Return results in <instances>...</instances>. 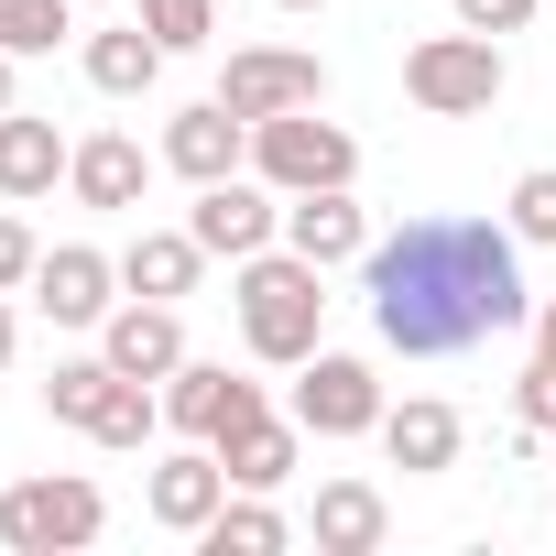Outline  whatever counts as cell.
<instances>
[{
	"mask_svg": "<svg viewBox=\"0 0 556 556\" xmlns=\"http://www.w3.org/2000/svg\"><path fill=\"white\" fill-rule=\"evenodd\" d=\"M285 251H306L317 273L328 262H361L371 251V218L350 207V186H306V197H285Z\"/></svg>",
	"mask_w": 556,
	"mask_h": 556,
	"instance_id": "4fadbf2b",
	"label": "cell"
},
{
	"mask_svg": "<svg viewBox=\"0 0 556 556\" xmlns=\"http://www.w3.org/2000/svg\"><path fill=\"white\" fill-rule=\"evenodd\" d=\"M285 12H317V0H285Z\"/></svg>",
	"mask_w": 556,
	"mask_h": 556,
	"instance_id": "836d02e7",
	"label": "cell"
},
{
	"mask_svg": "<svg viewBox=\"0 0 556 556\" xmlns=\"http://www.w3.org/2000/svg\"><path fill=\"white\" fill-rule=\"evenodd\" d=\"M110 285H121V262L88 251V240H66V251L34 262V306H45L55 328H99V317H110Z\"/></svg>",
	"mask_w": 556,
	"mask_h": 556,
	"instance_id": "7c38bea8",
	"label": "cell"
},
{
	"mask_svg": "<svg viewBox=\"0 0 556 556\" xmlns=\"http://www.w3.org/2000/svg\"><path fill=\"white\" fill-rule=\"evenodd\" d=\"M251 164L273 197H306V186H350L361 175V142L317 110H285V121H251Z\"/></svg>",
	"mask_w": 556,
	"mask_h": 556,
	"instance_id": "5b68a950",
	"label": "cell"
},
{
	"mask_svg": "<svg viewBox=\"0 0 556 556\" xmlns=\"http://www.w3.org/2000/svg\"><path fill=\"white\" fill-rule=\"evenodd\" d=\"M404 99L426 110V121H480L491 99H502V45L491 34H426L415 55H404Z\"/></svg>",
	"mask_w": 556,
	"mask_h": 556,
	"instance_id": "277c9868",
	"label": "cell"
},
{
	"mask_svg": "<svg viewBox=\"0 0 556 556\" xmlns=\"http://www.w3.org/2000/svg\"><path fill=\"white\" fill-rule=\"evenodd\" d=\"M361 295H371L382 350H404V361H458L534 317L523 240L491 218H404L393 240L361 251Z\"/></svg>",
	"mask_w": 556,
	"mask_h": 556,
	"instance_id": "6da1fadb",
	"label": "cell"
},
{
	"mask_svg": "<svg viewBox=\"0 0 556 556\" xmlns=\"http://www.w3.org/2000/svg\"><path fill=\"white\" fill-rule=\"evenodd\" d=\"M77 153L55 142V121H23V110H0V197H45Z\"/></svg>",
	"mask_w": 556,
	"mask_h": 556,
	"instance_id": "ac0fdd59",
	"label": "cell"
},
{
	"mask_svg": "<svg viewBox=\"0 0 556 556\" xmlns=\"http://www.w3.org/2000/svg\"><path fill=\"white\" fill-rule=\"evenodd\" d=\"M534 361H556V295L534 306Z\"/></svg>",
	"mask_w": 556,
	"mask_h": 556,
	"instance_id": "4dcf8cb0",
	"label": "cell"
},
{
	"mask_svg": "<svg viewBox=\"0 0 556 556\" xmlns=\"http://www.w3.org/2000/svg\"><path fill=\"white\" fill-rule=\"evenodd\" d=\"M99 393H110V361H55L45 415H55V426H88V415H99Z\"/></svg>",
	"mask_w": 556,
	"mask_h": 556,
	"instance_id": "484cf974",
	"label": "cell"
},
{
	"mask_svg": "<svg viewBox=\"0 0 556 556\" xmlns=\"http://www.w3.org/2000/svg\"><path fill=\"white\" fill-rule=\"evenodd\" d=\"M197 262H207L197 229H142V240L121 251V285L153 295V306H175V295H197Z\"/></svg>",
	"mask_w": 556,
	"mask_h": 556,
	"instance_id": "2e32d148",
	"label": "cell"
},
{
	"mask_svg": "<svg viewBox=\"0 0 556 556\" xmlns=\"http://www.w3.org/2000/svg\"><path fill=\"white\" fill-rule=\"evenodd\" d=\"M218 99H229L240 121H285V110H317V99H328V66L295 55V45H251V55H229Z\"/></svg>",
	"mask_w": 556,
	"mask_h": 556,
	"instance_id": "52a82bcc",
	"label": "cell"
},
{
	"mask_svg": "<svg viewBox=\"0 0 556 556\" xmlns=\"http://www.w3.org/2000/svg\"><path fill=\"white\" fill-rule=\"evenodd\" d=\"M99 361L131 371V382H175V371H186V328H175V306H153V295L110 306V317H99Z\"/></svg>",
	"mask_w": 556,
	"mask_h": 556,
	"instance_id": "ba28073f",
	"label": "cell"
},
{
	"mask_svg": "<svg viewBox=\"0 0 556 556\" xmlns=\"http://www.w3.org/2000/svg\"><path fill=\"white\" fill-rule=\"evenodd\" d=\"M153 426H164V404H153V382H131V371H110V393H99V415H88V437H99V447H153Z\"/></svg>",
	"mask_w": 556,
	"mask_h": 556,
	"instance_id": "603a6c76",
	"label": "cell"
},
{
	"mask_svg": "<svg viewBox=\"0 0 556 556\" xmlns=\"http://www.w3.org/2000/svg\"><path fill=\"white\" fill-rule=\"evenodd\" d=\"M142 142L131 131H99V142H77V164H66V186L88 197V207H142Z\"/></svg>",
	"mask_w": 556,
	"mask_h": 556,
	"instance_id": "e0dca14e",
	"label": "cell"
},
{
	"mask_svg": "<svg viewBox=\"0 0 556 556\" xmlns=\"http://www.w3.org/2000/svg\"><path fill=\"white\" fill-rule=\"evenodd\" d=\"M77 0H0V55H55Z\"/></svg>",
	"mask_w": 556,
	"mask_h": 556,
	"instance_id": "cb8c5ba5",
	"label": "cell"
},
{
	"mask_svg": "<svg viewBox=\"0 0 556 556\" xmlns=\"http://www.w3.org/2000/svg\"><path fill=\"white\" fill-rule=\"evenodd\" d=\"M12 66H23V55H0V110H12Z\"/></svg>",
	"mask_w": 556,
	"mask_h": 556,
	"instance_id": "d6a6232c",
	"label": "cell"
},
{
	"mask_svg": "<svg viewBox=\"0 0 556 556\" xmlns=\"http://www.w3.org/2000/svg\"><path fill=\"white\" fill-rule=\"evenodd\" d=\"M240 153H251V121H240L229 99H197V110H175V121H164V164H175L186 186L240 175Z\"/></svg>",
	"mask_w": 556,
	"mask_h": 556,
	"instance_id": "8fae6325",
	"label": "cell"
},
{
	"mask_svg": "<svg viewBox=\"0 0 556 556\" xmlns=\"http://www.w3.org/2000/svg\"><path fill=\"white\" fill-rule=\"evenodd\" d=\"M458 23H469V34H523L534 0H458Z\"/></svg>",
	"mask_w": 556,
	"mask_h": 556,
	"instance_id": "f546056e",
	"label": "cell"
},
{
	"mask_svg": "<svg viewBox=\"0 0 556 556\" xmlns=\"http://www.w3.org/2000/svg\"><path fill=\"white\" fill-rule=\"evenodd\" d=\"M513 426H523V437H556V361H534V371L513 382Z\"/></svg>",
	"mask_w": 556,
	"mask_h": 556,
	"instance_id": "83f0119b",
	"label": "cell"
},
{
	"mask_svg": "<svg viewBox=\"0 0 556 556\" xmlns=\"http://www.w3.org/2000/svg\"><path fill=\"white\" fill-rule=\"evenodd\" d=\"M229 306H240V339H251V361H295V371H306V350H317V317H328V295H317V262H306V251H251Z\"/></svg>",
	"mask_w": 556,
	"mask_h": 556,
	"instance_id": "7a4b0ae2",
	"label": "cell"
},
{
	"mask_svg": "<svg viewBox=\"0 0 556 556\" xmlns=\"http://www.w3.org/2000/svg\"><path fill=\"white\" fill-rule=\"evenodd\" d=\"M99 523H110V502H99V480H77V469L0 491V545H12V556H77V545H99Z\"/></svg>",
	"mask_w": 556,
	"mask_h": 556,
	"instance_id": "3957f363",
	"label": "cell"
},
{
	"mask_svg": "<svg viewBox=\"0 0 556 556\" xmlns=\"http://www.w3.org/2000/svg\"><path fill=\"white\" fill-rule=\"evenodd\" d=\"M295 426H306V437H371V426H382V382H371V361H350V350H306Z\"/></svg>",
	"mask_w": 556,
	"mask_h": 556,
	"instance_id": "8992f818",
	"label": "cell"
},
{
	"mask_svg": "<svg viewBox=\"0 0 556 556\" xmlns=\"http://www.w3.org/2000/svg\"><path fill=\"white\" fill-rule=\"evenodd\" d=\"M513 240H534V251H556V164H534V175L513 186Z\"/></svg>",
	"mask_w": 556,
	"mask_h": 556,
	"instance_id": "4316f807",
	"label": "cell"
},
{
	"mask_svg": "<svg viewBox=\"0 0 556 556\" xmlns=\"http://www.w3.org/2000/svg\"><path fill=\"white\" fill-rule=\"evenodd\" d=\"M164 415H175L186 437H207V447H218V437H240V426L262 415V382H240L229 361H186V371L164 382Z\"/></svg>",
	"mask_w": 556,
	"mask_h": 556,
	"instance_id": "9c48e42d",
	"label": "cell"
},
{
	"mask_svg": "<svg viewBox=\"0 0 556 556\" xmlns=\"http://www.w3.org/2000/svg\"><path fill=\"white\" fill-rule=\"evenodd\" d=\"M0 371H12V306H0Z\"/></svg>",
	"mask_w": 556,
	"mask_h": 556,
	"instance_id": "1f68e13d",
	"label": "cell"
},
{
	"mask_svg": "<svg viewBox=\"0 0 556 556\" xmlns=\"http://www.w3.org/2000/svg\"><path fill=\"white\" fill-rule=\"evenodd\" d=\"M142 34H153L164 55H197V45L218 34V0H142Z\"/></svg>",
	"mask_w": 556,
	"mask_h": 556,
	"instance_id": "d4e9b609",
	"label": "cell"
},
{
	"mask_svg": "<svg viewBox=\"0 0 556 556\" xmlns=\"http://www.w3.org/2000/svg\"><path fill=\"white\" fill-rule=\"evenodd\" d=\"M218 458H229V491H285V480H295V426L251 415L240 437H218Z\"/></svg>",
	"mask_w": 556,
	"mask_h": 556,
	"instance_id": "44dd1931",
	"label": "cell"
},
{
	"mask_svg": "<svg viewBox=\"0 0 556 556\" xmlns=\"http://www.w3.org/2000/svg\"><path fill=\"white\" fill-rule=\"evenodd\" d=\"M34 262H45V251H34V229H23V218H0V295L34 285Z\"/></svg>",
	"mask_w": 556,
	"mask_h": 556,
	"instance_id": "f1b7e54d",
	"label": "cell"
},
{
	"mask_svg": "<svg viewBox=\"0 0 556 556\" xmlns=\"http://www.w3.org/2000/svg\"><path fill=\"white\" fill-rule=\"evenodd\" d=\"M164 77V45L142 34V23H121V34H88V88L99 99H142Z\"/></svg>",
	"mask_w": 556,
	"mask_h": 556,
	"instance_id": "ffe728a7",
	"label": "cell"
},
{
	"mask_svg": "<svg viewBox=\"0 0 556 556\" xmlns=\"http://www.w3.org/2000/svg\"><path fill=\"white\" fill-rule=\"evenodd\" d=\"M285 534H295L285 513H273L262 491H240V502H218V513H207V534H197V545H207V556H273Z\"/></svg>",
	"mask_w": 556,
	"mask_h": 556,
	"instance_id": "7402d4cb",
	"label": "cell"
},
{
	"mask_svg": "<svg viewBox=\"0 0 556 556\" xmlns=\"http://www.w3.org/2000/svg\"><path fill=\"white\" fill-rule=\"evenodd\" d=\"M382 458H393V469H415V480L458 469V404H437V393L382 404Z\"/></svg>",
	"mask_w": 556,
	"mask_h": 556,
	"instance_id": "9a60e30c",
	"label": "cell"
},
{
	"mask_svg": "<svg viewBox=\"0 0 556 556\" xmlns=\"http://www.w3.org/2000/svg\"><path fill=\"white\" fill-rule=\"evenodd\" d=\"M218 502H229V458H218L207 437H197L186 458H164V469H153V523H164V534H207V513H218Z\"/></svg>",
	"mask_w": 556,
	"mask_h": 556,
	"instance_id": "5bb4252c",
	"label": "cell"
},
{
	"mask_svg": "<svg viewBox=\"0 0 556 556\" xmlns=\"http://www.w3.org/2000/svg\"><path fill=\"white\" fill-rule=\"evenodd\" d=\"M218 262H251V251H273V229H285V207H273V186H240V175H218V186H197V218H186Z\"/></svg>",
	"mask_w": 556,
	"mask_h": 556,
	"instance_id": "30bf717a",
	"label": "cell"
},
{
	"mask_svg": "<svg viewBox=\"0 0 556 556\" xmlns=\"http://www.w3.org/2000/svg\"><path fill=\"white\" fill-rule=\"evenodd\" d=\"M382 534H393V513H382L371 480H328V491H317V545H328V556H371Z\"/></svg>",
	"mask_w": 556,
	"mask_h": 556,
	"instance_id": "d6986e66",
	"label": "cell"
}]
</instances>
